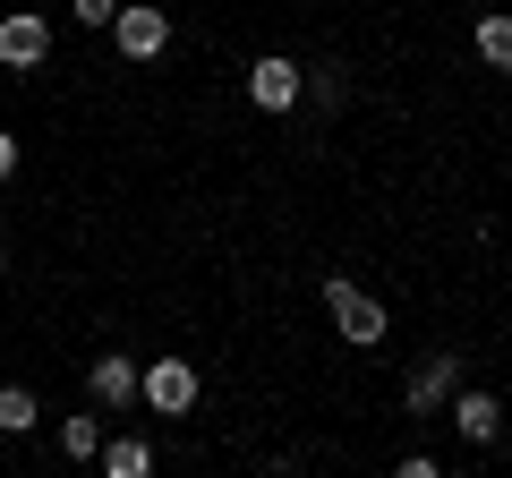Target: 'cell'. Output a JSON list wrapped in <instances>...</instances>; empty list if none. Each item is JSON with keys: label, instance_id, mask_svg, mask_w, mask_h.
Instances as JSON below:
<instances>
[{"label": "cell", "instance_id": "6da1fadb", "mask_svg": "<svg viewBox=\"0 0 512 478\" xmlns=\"http://www.w3.org/2000/svg\"><path fill=\"white\" fill-rule=\"evenodd\" d=\"M325 308H333V333H342L350 350H376V342H384V325H393V316H384V299H376V291H359L350 274H333V282H325Z\"/></svg>", "mask_w": 512, "mask_h": 478}, {"label": "cell", "instance_id": "7a4b0ae2", "mask_svg": "<svg viewBox=\"0 0 512 478\" xmlns=\"http://www.w3.org/2000/svg\"><path fill=\"white\" fill-rule=\"evenodd\" d=\"M248 103H256V111L308 103V69H299L291 52H256V60H248Z\"/></svg>", "mask_w": 512, "mask_h": 478}, {"label": "cell", "instance_id": "3957f363", "mask_svg": "<svg viewBox=\"0 0 512 478\" xmlns=\"http://www.w3.org/2000/svg\"><path fill=\"white\" fill-rule=\"evenodd\" d=\"M137 402H146V410H163V419H188V410H197V368L163 350L154 368H137Z\"/></svg>", "mask_w": 512, "mask_h": 478}, {"label": "cell", "instance_id": "277c9868", "mask_svg": "<svg viewBox=\"0 0 512 478\" xmlns=\"http://www.w3.org/2000/svg\"><path fill=\"white\" fill-rule=\"evenodd\" d=\"M111 43H120L128 69L163 60V52H171V9H128V0H120V18H111Z\"/></svg>", "mask_w": 512, "mask_h": 478}, {"label": "cell", "instance_id": "5b68a950", "mask_svg": "<svg viewBox=\"0 0 512 478\" xmlns=\"http://www.w3.org/2000/svg\"><path fill=\"white\" fill-rule=\"evenodd\" d=\"M43 60H52V18H43V9H9V18H0V69H43Z\"/></svg>", "mask_w": 512, "mask_h": 478}, {"label": "cell", "instance_id": "8992f818", "mask_svg": "<svg viewBox=\"0 0 512 478\" xmlns=\"http://www.w3.org/2000/svg\"><path fill=\"white\" fill-rule=\"evenodd\" d=\"M453 385H461V350H427L419 368H410L402 402H410V410L427 419V410H444V402H453Z\"/></svg>", "mask_w": 512, "mask_h": 478}, {"label": "cell", "instance_id": "52a82bcc", "mask_svg": "<svg viewBox=\"0 0 512 478\" xmlns=\"http://www.w3.org/2000/svg\"><path fill=\"white\" fill-rule=\"evenodd\" d=\"M86 393H94V410H128L137 402V359H128V350H103L86 368Z\"/></svg>", "mask_w": 512, "mask_h": 478}, {"label": "cell", "instance_id": "ba28073f", "mask_svg": "<svg viewBox=\"0 0 512 478\" xmlns=\"http://www.w3.org/2000/svg\"><path fill=\"white\" fill-rule=\"evenodd\" d=\"M444 410H453V427H461L470 444H495V436H504V402H495V393H461V385H453V402H444Z\"/></svg>", "mask_w": 512, "mask_h": 478}, {"label": "cell", "instance_id": "9c48e42d", "mask_svg": "<svg viewBox=\"0 0 512 478\" xmlns=\"http://www.w3.org/2000/svg\"><path fill=\"white\" fill-rule=\"evenodd\" d=\"M470 43H478V60H487L495 77H512V9H504V0H495V9H478Z\"/></svg>", "mask_w": 512, "mask_h": 478}, {"label": "cell", "instance_id": "30bf717a", "mask_svg": "<svg viewBox=\"0 0 512 478\" xmlns=\"http://www.w3.org/2000/svg\"><path fill=\"white\" fill-rule=\"evenodd\" d=\"M43 427V402L26 385H0V436H35Z\"/></svg>", "mask_w": 512, "mask_h": 478}, {"label": "cell", "instance_id": "8fae6325", "mask_svg": "<svg viewBox=\"0 0 512 478\" xmlns=\"http://www.w3.org/2000/svg\"><path fill=\"white\" fill-rule=\"evenodd\" d=\"M94 461H103L111 478H146V470H154V444H146V436H120V444H103Z\"/></svg>", "mask_w": 512, "mask_h": 478}, {"label": "cell", "instance_id": "7c38bea8", "mask_svg": "<svg viewBox=\"0 0 512 478\" xmlns=\"http://www.w3.org/2000/svg\"><path fill=\"white\" fill-rule=\"evenodd\" d=\"M60 453H69V461H94V453H103V419H86V410L60 419Z\"/></svg>", "mask_w": 512, "mask_h": 478}, {"label": "cell", "instance_id": "4fadbf2b", "mask_svg": "<svg viewBox=\"0 0 512 478\" xmlns=\"http://www.w3.org/2000/svg\"><path fill=\"white\" fill-rule=\"evenodd\" d=\"M69 18L77 26H111V18H120V0H69Z\"/></svg>", "mask_w": 512, "mask_h": 478}, {"label": "cell", "instance_id": "5bb4252c", "mask_svg": "<svg viewBox=\"0 0 512 478\" xmlns=\"http://www.w3.org/2000/svg\"><path fill=\"white\" fill-rule=\"evenodd\" d=\"M0 180H18V137L0 129Z\"/></svg>", "mask_w": 512, "mask_h": 478}, {"label": "cell", "instance_id": "9a60e30c", "mask_svg": "<svg viewBox=\"0 0 512 478\" xmlns=\"http://www.w3.org/2000/svg\"><path fill=\"white\" fill-rule=\"evenodd\" d=\"M0 274H9V239H0Z\"/></svg>", "mask_w": 512, "mask_h": 478}, {"label": "cell", "instance_id": "2e32d148", "mask_svg": "<svg viewBox=\"0 0 512 478\" xmlns=\"http://www.w3.org/2000/svg\"><path fill=\"white\" fill-rule=\"evenodd\" d=\"M478 9H495V0H478Z\"/></svg>", "mask_w": 512, "mask_h": 478}]
</instances>
